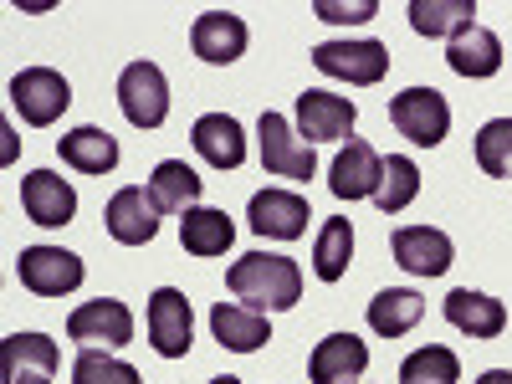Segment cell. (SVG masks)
I'll use <instances>...</instances> for the list:
<instances>
[{"mask_svg": "<svg viewBox=\"0 0 512 384\" xmlns=\"http://www.w3.org/2000/svg\"><path fill=\"white\" fill-rule=\"evenodd\" d=\"M379 180H384V159L364 139H349L344 149H338L333 169H328V190L338 200H374L379 195Z\"/></svg>", "mask_w": 512, "mask_h": 384, "instance_id": "cell-12", "label": "cell"}, {"mask_svg": "<svg viewBox=\"0 0 512 384\" xmlns=\"http://www.w3.org/2000/svg\"><path fill=\"white\" fill-rule=\"evenodd\" d=\"M149 344L164 359H185L195 344V313H190V297L180 287H159L149 297Z\"/></svg>", "mask_w": 512, "mask_h": 384, "instance_id": "cell-9", "label": "cell"}, {"mask_svg": "<svg viewBox=\"0 0 512 384\" xmlns=\"http://www.w3.org/2000/svg\"><path fill=\"white\" fill-rule=\"evenodd\" d=\"M16 277L36 297H62V292H77L82 287V256H72L62 246H21Z\"/></svg>", "mask_w": 512, "mask_h": 384, "instance_id": "cell-8", "label": "cell"}, {"mask_svg": "<svg viewBox=\"0 0 512 384\" xmlns=\"http://www.w3.org/2000/svg\"><path fill=\"white\" fill-rule=\"evenodd\" d=\"M313 67L323 77L354 82V88H374L390 72V47L384 41H323V47H313Z\"/></svg>", "mask_w": 512, "mask_h": 384, "instance_id": "cell-6", "label": "cell"}, {"mask_svg": "<svg viewBox=\"0 0 512 384\" xmlns=\"http://www.w3.org/2000/svg\"><path fill=\"white\" fill-rule=\"evenodd\" d=\"M415 195H420V169H415V159H410V154H390V159H384V180H379L374 205L384 210V216H400Z\"/></svg>", "mask_w": 512, "mask_h": 384, "instance_id": "cell-29", "label": "cell"}, {"mask_svg": "<svg viewBox=\"0 0 512 384\" xmlns=\"http://www.w3.org/2000/svg\"><path fill=\"white\" fill-rule=\"evenodd\" d=\"M456 379H461V359L446 344H425L400 364V384H456Z\"/></svg>", "mask_w": 512, "mask_h": 384, "instance_id": "cell-30", "label": "cell"}, {"mask_svg": "<svg viewBox=\"0 0 512 384\" xmlns=\"http://www.w3.org/2000/svg\"><path fill=\"white\" fill-rule=\"evenodd\" d=\"M236 241V226L226 210H210V205H195L185 210V221H180V246L190 256H226Z\"/></svg>", "mask_w": 512, "mask_h": 384, "instance_id": "cell-25", "label": "cell"}, {"mask_svg": "<svg viewBox=\"0 0 512 384\" xmlns=\"http://www.w3.org/2000/svg\"><path fill=\"white\" fill-rule=\"evenodd\" d=\"M349 256H354V226H349L344 216L323 221L318 246H313V272H318V282H344Z\"/></svg>", "mask_w": 512, "mask_h": 384, "instance_id": "cell-28", "label": "cell"}, {"mask_svg": "<svg viewBox=\"0 0 512 384\" xmlns=\"http://www.w3.org/2000/svg\"><path fill=\"white\" fill-rule=\"evenodd\" d=\"M446 62H451V72L456 77H497V67H502V41L487 31V26H466V31H456L451 36V47H446Z\"/></svg>", "mask_w": 512, "mask_h": 384, "instance_id": "cell-23", "label": "cell"}, {"mask_svg": "<svg viewBox=\"0 0 512 384\" xmlns=\"http://www.w3.org/2000/svg\"><path fill=\"white\" fill-rule=\"evenodd\" d=\"M67 338L82 349H123L134 338V313L118 297H93V303L72 308L67 318Z\"/></svg>", "mask_w": 512, "mask_h": 384, "instance_id": "cell-7", "label": "cell"}, {"mask_svg": "<svg viewBox=\"0 0 512 384\" xmlns=\"http://www.w3.org/2000/svg\"><path fill=\"white\" fill-rule=\"evenodd\" d=\"M72 103V88L57 67H21L11 77V108L31 123V128H52Z\"/></svg>", "mask_w": 512, "mask_h": 384, "instance_id": "cell-2", "label": "cell"}, {"mask_svg": "<svg viewBox=\"0 0 512 384\" xmlns=\"http://www.w3.org/2000/svg\"><path fill=\"white\" fill-rule=\"evenodd\" d=\"M21 210L31 226H67L77 216V190L52 169H31L21 180Z\"/></svg>", "mask_w": 512, "mask_h": 384, "instance_id": "cell-14", "label": "cell"}, {"mask_svg": "<svg viewBox=\"0 0 512 384\" xmlns=\"http://www.w3.org/2000/svg\"><path fill=\"white\" fill-rule=\"evenodd\" d=\"M210 333H216V344H226L236 354H256L262 344H272L267 313H256L246 303H216L210 308Z\"/></svg>", "mask_w": 512, "mask_h": 384, "instance_id": "cell-19", "label": "cell"}, {"mask_svg": "<svg viewBox=\"0 0 512 384\" xmlns=\"http://www.w3.org/2000/svg\"><path fill=\"white\" fill-rule=\"evenodd\" d=\"M52 374H57V344L47 333H11L0 344V384L52 379Z\"/></svg>", "mask_w": 512, "mask_h": 384, "instance_id": "cell-18", "label": "cell"}, {"mask_svg": "<svg viewBox=\"0 0 512 384\" xmlns=\"http://www.w3.org/2000/svg\"><path fill=\"white\" fill-rule=\"evenodd\" d=\"M420 318H425V297L410 292V287H384L369 303V328L379 338H405Z\"/></svg>", "mask_w": 512, "mask_h": 384, "instance_id": "cell-26", "label": "cell"}, {"mask_svg": "<svg viewBox=\"0 0 512 384\" xmlns=\"http://www.w3.org/2000/svg\"><path fill=\"white\" fill-rule=\"evenodd\" d=\"M477 16V0H410V26L420 36H456Z\"/></svg>", "mask_w": 512, "mask_h": 384, "instance_id": "cell-27", "label": "cell"}, {"mask_svg": "<svg viewBox=\"0 0 512 384\" xmlns=\"http://www.w3.org/2000/svg\"><path fill=\"white\" fill-rule=\"evenodd\" d=\"M390 123L415 149H436L451 134V103L436 88H405L400 98H390Z\"/></svg>", "mask_w": 512, "mask_h": 384, "instance_id": "cell-3", "label": "cell"}, {"mask_svg": "<svg viewBox=\"0 0 512 384\" xmlns=\"http://www.w3.org/2000/svg\"><path fill=\"white\" fill-rule=\"evenodd\" d=\"M374 11H379V0H354V6H338V0H313V16H323V21H338V26L369 21Z\"/></svg>", "mask_w": 512, "mask_h": 384, "instance_id": "cell-33", "label": "cell"}, {"mask_svg": "<svg viewBox=\"0 0 512 384\" xmlns=\"http://www.w3.org/2000/svg\"><path fill=\"white\" fill-rule=\"evenodd\" d=\"M446 323L466 338H502L507 328V308L497 303V297L487 292H472V287H456L446 297Z\"/></svg>", "mask_w": 512, "mask_h": 384, "instance_id": "cell-21", "label": "cell"}, {"mask_svg": "<svg viewBox=\"0 0 512 384\" xmlns=\"http://www.w3.org/2000/svg\"><path fill=\"white\" fill-rule=\"evenodd\" d=\"M190 144L205 164H216V169H236L246 159V134H241V123L231 113H205L195 118L190 128Z\"/></svg>", "mask_w": 512, "mask_h": 384, "instance_id": "cell-20", "label": "cell"}, {"mask_svg": "<svg viewBox=\"0 0 512 384\" xmlns=\"http://www.w3.org/2000/svg\"><path fill=\"white\" fill-rule=\"evenodd\" d=\"M57 149H62V164H72L77 175H108V169L118 164V139L108 134V128H93V123L62 134Z\"/></svg>", "mask_w": 512, "mask_h": 384, "instance_id": "cell-24", "label": "cell"}, {"mask_svg": "<svg viewBox=\"0 0 512 384\" xmlns=\"http://www.w3.org/2000/svg\"><path fill=\"white\" fill-rule=\"evenodd\" d=\"M246 221L256 236H272V241H297L308 236V221L313 210L297 190H256L251 205H246Z\"/></svg>", "mask_w": 512, "mask_h": 384, "instance_id": "cell-10", "label": "cell"}, {"mask_svg": "<svg viewBox=\"0 0 512 384\" xmlns=\"http://www.w3.org/2000/svg\"><path fill=\"white\" fill-rule=\"evenodd\" d=\"M477 384H512V369H487Z\"/></svg>", "mask_w": 512, "mask_h": 384, "instance_id": "cell-34", "label": "cell"}, {"mask_svg": "<svg viewBox=\"0 0 512 384\" xmlns=\"http://www.w3.org/2000/svg\"><path fill=\"white\" fill-rule=\"evenodd\" d=\"M210 384H241L236 374H216V379H210Z\"/></svg>", "mask_w": 512, "mask_h": 384, "instance_id": "cell-35", "label": "cell"}, {"mask_svg": "<svg viewBox=\"0 0 512 384\" xmlns=\"http://www.w3.org/2000/svg\"><path fill=\"white\" fill-rule=\"evenodd\" d=\"M200 190H205V180L185 159H164V164H154V175H149V200H154L159 216H185V210H195Z\"/></svg>", "mask_w": 512, "mask_h": 384, "instance_id": "cell-22", "label": "cell"}, {"mask_svg": "<svg viewBox=\"0 0 512 384\" xmlns=\"http://www.w3.org/2000/svg\"><path fill=\"white\" fill-rule=\"evenodd\" d=\"M226 287L236 292V303L256 313H282L297 308V297H303V272L282 251H246L241 262H231Z\"/></svg>", "mask_w": 512, "mask_h": 384, "instance_id": "cell-1", "label": "cell"}, {"mask_svg": "<svg viewBox=\"0 0 512 384\" xmlns=\"http://www.w3.org/2000/svg\"><path fill=\"white\" fill-rule=\"evenodd\" d=\"M118 108L134 128H159L169 118V77L154 62H128L118 72Z\"/></svg>", "mask_w": 512, "mask_h": 384, "instance_id": "cell-4", "label": "cell"}, {"mask_svg": "<svg viewBox=\"0 0 512 384\" xmlns=\"http://www.w3.org/2000/svg\"><path fill=\"white\" fill-rule=\"evenodd\" d=\"M246 41H251V31H246V21L231 16V11H205V16H195V26H190V47H195V57L210 62V67H231V62L246 52Z\"/></svg>", "mask_w": 512, "mask_h": 384, "instance_id": "cell-16", "label": "cell"}, {"mask_svg": "<svg viewBox=\"0 0 512 384\" xmlns=\"http://www.w3.org/2000/svg\"><path fill=\"white\" fill-rule=\"evenodd\" d=\"M477 164L497 180L512 175V118H492L477 128Z\"/></svg>", "mask_w": 512, "mask_h": 384, "instance_id": "cell-31", "label": "cell"}, {"mask_svg": "<svg viewBox=\"0 0 512 384\" xmlns=\"http://www.w3.org/2000/svg\"><path fill=\"white\" fill-rule=\"evenodd\" d=\"M21 384H52V379H21Z\"/></svg>", "mask_w": 512, "mask_h": 384, "instance_id": "cell-36", "label": "cell"}, {"mask_svg": "<svg viewBox=\"0 0 512 384\" xmlns=\"http://www.w3.org/2000/svg\"><path fill=\"white\" fill-rule=\"evenodd\" d=\"M72 384H139V369L113 359L108 349H82L72 364Z\"/></svg>", "mask_w": 512, "mask_h": 384, "instance_id": "cell-32", "label": "cell"}, {"mask_svg": "<svg viewBox=\"0 0 512 384\" xmlns=\"http://www.w3.org/2000/svg\"><path fill=\"white\" fill-rule=\"evenodd\" d=\"M354 118L359 108L338 93H323V88H308L297 93V134L308 144H333V139H349L354 134Z\"/></svg>", "mask_w": 512, "mask_h": 384, "instance_id": "cell-11", "label": "cell"}, {"mask_svg": "<svg viewBox=\"0 0 512 384\" xmlns=\"http://www.w3.org/2000/svg\"><path fill=\"white\" fill-rule=\"evenodd\" d=\"M390 251H395V262L410 277H441L451 267V256H456L451 236L436 231V226H400L395 241H390Z\"/></svg>", "mask_w": 512, "mask_h": 384, "instance_id": "cell-17", "label": "cell"}, {"mask_svg": "<svg viewBox=\"0 0 512 384\" xmlns=\"http://www.w3.org/2000/svg\"><path fill=\"white\" fill-rule=\"evenodd\" d=\"M256 134H262V164H267V175H277V180H313L318 175L313 144L297 134L282 113H262Z\"/></svg>", "mask_w": 512, "mask_h": 384, "instance_id": "cell-5", "label": "cell"}, {"mask_svg": "<svg viewBox=\"0 0 512 384\" xmlns=\"http://www.w3.org/2000/svg\"><path fill=\"white\" fill-rule=\"evenodd\" d=\"M364 369H369V344L359 333H328L308 359L313 384H359Z\"/></svg>", "mask_w": 512, "mask_h": 384, "instance_id": "cell-15", "label": "cell"}, {"mask_svg": "<svg viewBox=\"0 0 512 384\" xmlns=\"http://www.w3.org/2000/svg\"><path fill=\"white\" fill-rule=\"evenodd\" d=\"M103 226H108V236H113L118 246H149V241L159 236V210H154L149 190H139V185L118 190V195L103 205Z\"/></svg>", "mask_w": 512, "mask_h": 384, "instance_id": "cell-13", "label": "cell"}]
</instances>
